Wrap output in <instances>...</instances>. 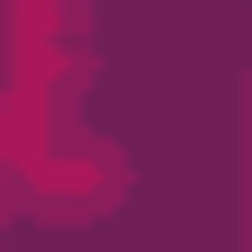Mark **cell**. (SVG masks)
<instances>
[{"instance_id":"1","label":"cell","mask_w":252,"mask_h":252,"mask_svg":"<svg viewBox=\"0 0 252 252\" xmlns=\"http://www.w3.org/2000/svg\"><path fill=\"white\" fill-rule=\"evenodd\" d=\"M115 184H126V160H115L103 138H80V126H69V138H46V149L23 160V206H34V218H92Z\"/></svg>"}]
</instances>
